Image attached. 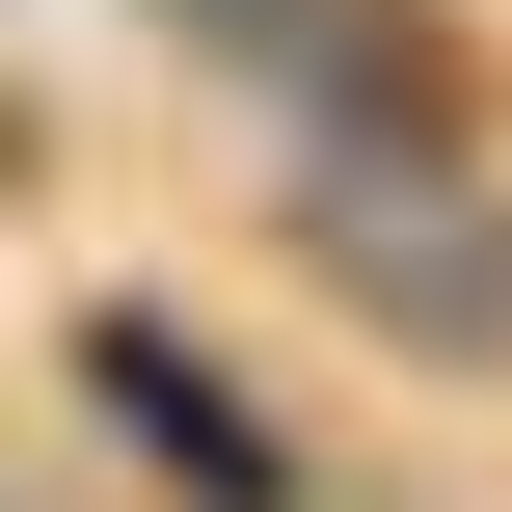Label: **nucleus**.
Instances as JSON below:
<instances>
[{"label": "nucleus", "mask_w": 512, "mask_h": 512, "mask_svg": "<svg viewBox=\"0 0 512 512\" xmlns=\"http://www.w3.org/2000/svg\"><path fill=\"white\" fill-rule=\"evenodd\" d=\"M81 405H108V459H135V486H189V512H297V432H270L162 297H81Z\"/></svg>", "instance_id": "7ed1b4c3"}, {"label": "nucleus", "mask_w": 512, "mask_h": 512, "mask_svg": "<svg viewBox=\"0 0 512 512\" xmlns=\"http://www.w3.org/2000/svg\"><path fill=\"white\" fill-rule=\"evenodd\" d=\"M297 270L351 324H405L432 378H512V189H486V135H297Z\"/></svg>", "instance_id": "f257e3e1"}, {"label": "nucleus", "mask_w": 512, "mask_h": 512, "mask_svg": "<svg viewBox=\"0 0 512 512\" xmlns=\"http://www.w3.org/2000/svg\"><path fill=\"white\" fill-rule=\"evenodd\" d=\"M0 189H27V108H0Z\"/></svg>", "instance_id": "20e7f679"}, {"label": "nucleus", "mask_w": 512, "mask_h": 512, "mask_svg": "<svg viewBox=\"0 0 512 512\" xmlns=\"http://www.w3.org/2000/svg\"><path fill=\"white\" fill-rule=\"evenodd\" d=\"M162 54H216L270 135H486V54L432 0H162Z\"/></svg>", "instance_id": "f03ea898"}]
</instances>
